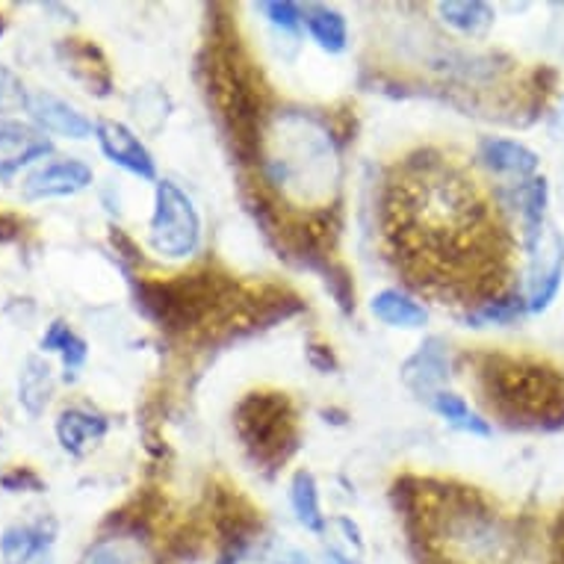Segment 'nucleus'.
<instances>
[{
  "label": "nucleus",
  "mask_w": 564,
  "mask_h": 564,
  "mask_svg": "<svg viewBox=\"0 0 564 564\" xmlns=\"http://www.w3.org/2000/svg\"><path fill=\"white\" fill-rule=\"evenodd\" d=\"M21 405L28 408L30 414H42V408L51 399V367L39 358H28V367L21 372Z\"/></svg>",
  "instance_id": "obj_27"
},
{
  "label": "nucleus",
  "mask_w": 564,
  "mask_h": 564,
  "mask_svg": "<svg viewBox=\"0 0 564 564\" xmlns=\"http://www.w3.org/2000/svg\"><path fill=\"white\" fill-rule=\"evenodd\" d=\"M290 502L296 511L299 523L311 532H323L325 520L323 509H319V494H316V481L307 470H299L290 485Z\"/></svg>",
  "instance_id": "obj_22"
},
{
  "label": "nucleus",
  "mask_w": 564,
  "mask_h": 564,
  "mask_svg": "<svg viewBox=\"0 0 564 564\" xmlns=\"http://www.w3.org/2000/svg\"><path fill=\"white\" fill-rule=\"evenodd\" d=\"M21 234V223L19 219H12V216L0 214V246L3 242H12Z\"/></svg>",
  "instance_id": "obj_33"
},
{
  "label": "nucleus",
  "mask_w": 564,
  "mask_h": 564,
  "mask_svg": "<svg viewBox=\"0 0 564 564\" xmlns=\"http://www.w3.org/2000/svg\"><path fill=\"white\" fill-rule=\"evenodd\" d=\"M520 311H523V299H497V302H485V305L476 311V314L470 316L473 323L479 325H500V323H509V319H514V316H520Z\"/></svg>",
  "instance_id": "obj_28"
},
{
  "label": "nucleus",
  "mask_w": 564,
  "mask_h": 564,
  "mask_svg": "<svg viewBox=\"0 0 564 564\" xmlns=\"http://www.w3.org/2000/svg\"><path fill=\"white\" fill-rule=\"evenodd\" d=\"M151 249L166 260L193 258L202 242V223L193 202L172 181H160L149 228Z\"/></svg>",
  "instance_id": "obj_8"
},
{
  "label": "nucleus",
  "mask_w": 564,
  "mask_h": 564,
  "mask_svg": "<svg viewBox=\"0 0 564 564\" xmlns=\"http://www.w3.org/2000/svg\"><path fill=\"white\" fill-rule=\"evenodd\" d=\"M210 80H214V98L223 110L228 128L240 151H258L260 149V89L254 84V75L249 65L237 54V47H216L214 68H210Z\"/></svg>",
  "instance_id": "obj_5"
},
{
  "label": "nucleus",
  "mask_w": 564,
  "mask_h": 564,
  "mask_svg": "<svg viewBox=\"0 0 564 564\" xmlns=\"http://www.w3.org/2000/svg\"><path fill=\"white\" fill-rule=\"evenodd\" d=\"M104 432H107V420L89 414V411H80V408H68L56 420V437H59L65 453L80 455L93 441L104 437Z\"/></svg>",
  "instance_id": "obj_18"
},
{
  "label": "nucleus",
  "mask_w": 564,
  "mask_h": 564,
  "mask_svg": "<svg viewBox=\"0 0 564 564\" xmlns=\"http://www.w3.org/2000/svg\"><path fill=\"white\" fill-rule=\"evenodd\" d=\"M518 204H520V219H523V231H527L529 249H535L544 228V204H546V181H527L518 189Z\"/></svg>",
  "instance_id": "obj_21"
},
{
  "label": "nucleus",
  "mask_w": 564,
  "mask_h": 564,
  "mask_svg": "<svg viewBox=\"0 0 564 564\" xmlns=\"http://www.w3.org/2000/svg\"><path fill=\"white\" fill-rule=\"evenodd\" d=\"M269 137L263 154L269 181L307 204H323L337 186V154L328 133L307 116H284Z\"/></svg>",
  "instance_id": "obj_2"
},
{
  "label": "nucleus",
  "mask_w": 564,
  "mask_h": 564,
  "mask_svg": "<svg viewBox=\"0 0 564 564\" xmlns=\"http://www.w3.org/2000/svg\"><path fill=\"white\" fill-rule=\"evenodd\" d=\"M28 107V93H24V86L15 80V77L7 72V68H0V110H10V107Z\"/></svg>",
  "instance_id": "obj_30"
},
{
  "label": "nucleus",
  "mask_w": 564,
  "mask_h": 564,
  "mask_svg": "<svg viewBox=\"0 0 564 564\" xmlns=\"http://www.w3.org/2000/svg\"><path fill=\"white\" fill-rule=\"evenodd\" d=\"M564 275V242L555 231H546V240L541 237L532 249V278H529L527 307L532 314H541L550 307L553 296L558 293Z\"/></svg>",
  "instance_id": "obj_9"
},
{
  "label": "nucleus",
  "mask_w": 564,
  "mask_h": 564,
  "mask_svg": "<svg viewBox=\"0 0 564 564\" xmlns=\"http://www.w3.org/2000/svg\"><path fill=\"white\" fill-rule=\"evenodd\" d=\"M95 137H98V145H101L104 154L116 166L128 169L130 175L145 177V181L154 177V160H151L149 149L121 121H98L95 124Z\"/></svg>",
  "instance_id": "obj_11"
},
{
  "label": "nucleus",
  "mask_w": 564,
  "mask_h": 564,
  "mask_svg": "<svg viewBox=\"0 0 564 564\" xmlns=\"http://www.w3.org/2000/svg\"><path fill=\"white\" fill-rule=\"evenodd\" d=\"M59 54L65 59V72H72L80 84L89 86V93L110 95V72L98 47L84 39H68L59 45Z\"/></svg>",
  "instance_id": "obj_16"
},
{
  "label": "nucleus",
  "mask_w": 564,
  "mask_h": 564,
  "mask_svg": "<svg viewBox=\"0 0 564 564\" xmlns=\"http://www.w3.org/2000/svg\"><path fill=\"white\" fill-rule=\"evenodd\" d=\"M325 564H358V562H351V558H346V555L337 553V550H328V553H325Z\"/></svg>",
  "instance_id": "obj_34"
},
{
  "label": "nucleus",
  "mask_w": 564,
  "mask_h": 564,
  "mask_svg": "<svg viewBox=\"0 0 564 564\" xmlns=\"http://www.w3.org/2000/svg\"><path fill=\"white\" fill-rule=\"evenodd\" d=\"M446 376H449V364H446L444 343L437 340V337L423 343L420 351H416L414 358L405 364V370H402V379H405L408 388L429 399L441 390Z\"/></svg>",
  "instance_id": "obj_15"
},
{
  "label": "nucleus",
  "mask_w": 564,
  "mask_h": 564,
  "mask_svg": "<svg viewBox=\"0 0 564 564\" xmlns=\"http://www.w3.org/2000/svg\"><path fill=\"white\" fill-rule=\"evenodd\" d=\"M432 408H435L437 414L444 416L446 423L455 429H462V432H470V435L488 437L490 435V423L481 414H476L467 402H464L458 393H449V390H437L435 397H432Z\"/></svg>",
  "instance_id": "obj_20"
},
{
  "label": "nucleus",
  "mask_w": 564,
  "mask_h": 564,
  "mask_svg": "<svg viewBox=\"0 0 564 564\" xmlns=\"http://www.w3.org/2000/svg\"><path fill=\"white\" fill-rule=\"evenodd\" d=\"M485 166L500 172V175H514V177H529L538 169V154L529 151L527 145L520 142H511V139H481L479 149Z\"/></svg>",
  "instance_id": "obj_17"
},
{
  "label": "nucleus",
  "mask_w": 564,
  "mask_h": 564,
  "mask_svg": "<svg viewBox=\"0 0 564 564\" xmlns=\"http://www.w3.org/2000/svg\"><path fill=\"white\" fill-rule=\"evenodd\" d=\"M54 532V523H45V520L3 529L0 558H3V564H51Z\"/></svg>",
  "instance_id": "obj_12"
},
{
  "label": "nucleus",
  "mask_w": 564,
  "mask_h": 564,
  "mask_svg": "<svg viewBox=\"0 0 564 564\" xmlns=\"http://www.w3.org/2000/svg\"><path fill=\"white\" fill-rule=\"evenodd\" d=\"M263 12L275 28L288 30V33H296L299 24H302V12H299L296 3H263Z\"/></svg>",
  "instance_id": "obj_29"
},
{
  "label": "nucleus",
  "mask_w": 564,
  "mask_h": 564,
  "mask_svg": "<svg viewBox=\"0 0 564 564\" xmlns=\"http://www.w3.org/2000/svg\"><path fill=\"white\" fill-rule=\"evenodd\" d=\"M370 307L381 323L393 325V328H420L429 319L426 307L405 293H399V290H381L379 296L372 299Z\"/></svg>",
  "instance_id": "obj_19"
},
{
  "label": "nucleus",
  "mask_w": 564,
  "mask_h": 564,
  "mask_svg": "<svg viewBox=\"0 0 564 564\" xmlns=\"http://www.w3.org/2000/svg\"><path fill=\"white\" fill-rule=\"evenodd\" d=\"M429 544L441 564H502L509 555V535L473 494H444V502L426 514Z\"/></svg>",
  "instance_id": "obj_4"
},
{
  "label": "nucleus",
  "mask_w": 564,
  "mask_h": 564,
  "mask_svg": "<svg viewBox=\"0 0 564 564\" xmlns=\"http://www.w3.org/2000/svg\"><path fill=\"white\" fill-rule=\"evenodd\" d=\"M479 379L490 408L509 423L544 426L546 420H564V379L544 364L490 355L481 364Z\"/></svg>",
  "instance_id": "obj_3"
},
{
  "label": "nucleus",
  "mask_w": 564,
  "mask_h": 564,
  "mask_svg": "<svg viewBox=\"0 0 564 564\" xmlns=\"http://www.w3.org/2000/svg\"><path fill=\"white\" fill-rule=\"evenodd\" d=\"M93 184V169L80 160H56L47 166L30 172L24 181V198H56V195H75Z\"/></svg>",
  "instance_id": "obj_10"
},
{
  "label": "nucleus",
  "mask_w": 564,
  "mask_h": 564,
  "mask_svg": "<svg viewBox=\"0 0 564 564\" xmlns=\"http://www.w3.org/2000/svg\"><path fill=\"white\" fill-rule=\"evenodd\" d=\"M0 33H3V19H0Z\"/></svg>",
  "instance_id": "obj_35"
},
{
  "label": "nucleus",
  "mask_w": 564,
  "mask_h": 564,
  "mask_svg": "<svg viewBox=\"0 0 564 564\" xmlns=\"http://www.w3.org/2000/svg\"><path fill=\"white\" fill-rule=\"evenodd\" d=\"M0 485H3V488H10V490H19V488L39 490V488H42V481H39L30 470L10 473V476H3V479H0Z\"/></svg>",
  "instance_id": "obj_31"
},
{
  "label": "nucleus",
  "mask_w": 564,
  "mask_h": 564,
  "mask_svg": "<svg viewBox=\"0 0 564 564\" xmlns=\"http://www.w3.org/2000/svg\"><path fill=\"white\" fill-rule=\"evenodd\" d=\"M272 564H314L311 562V555L296 550V546H281L272 558Z\"/></svg>",
  "instance_id": "obj_32"
},
{
  "label": "nucleus",
  "mask_w": 564,
  "mask_h": 564,
  "mask_svg": "<svg viewBox=\"0 0 564 564\" xmlns=\"http://www.w3.org/2000/svg\"><path fill=\"white\" fill-rule=\"evenodd\" d=\"M305 21L319 47L332 51V54H340L346 47V21H343L340 12L328 10V7H311L305 12Z\"/></svg>",
  "instance_id": "obj_24"
},
{
  "label": "nucleus",
  "mask_w": 564,
  "mask_h": 564,
  "mask_svg": "<svg viewBox=\"0 0 564 564\" xmlns=\"http://www.w3.org/2000/svg\"><path fill=\"white\" fill-rule=\"evenodd\" d=\"M384 219L390 246L416 288L497 290L506 258L500 228L464 169L432 154L411 158L390 181Z\"/></svg>",
  "instance_id": "obj_1"
},
{
  "label": "nucleus",
  "mask_w": 564,
  "mask_h": 564,
  "mask_svg": "<svg viewBox=\"0 0 564 564\" xmlns=\"http://www.w3.org/2000/svg\"><path fill=\"white\" fill-rule=\"evenodd\" d=\"M437 10H441L446 24H453L455 30L470 33V36H479L494 24V10L479 0H449V3H441Z\"/></svg>",
  "instance_id": "obj_23"
},
{
  "label": "nucleus",
  "mask_w": 564,
  "mask_h": 564,
  "mask_svg": "<svg viewBox=\"0 0 564 564\" xmlns=\"http://www.w3.org/2000/svg\"><path fill=\"white\" fill-rule=\"evenodd\" d=\"M28 112L39 128H45L47 133H56V137L86 139L93 133V124L86 116H80L72 104H65L63 98L51 93H28Z\"/></svg>",
  "instance_id": "obj_14"
},
{
  "label": "nucleus",
  "mask_w": 564,
  "mask_h": 564,
  "mask_svg": "<svg viewBox=\"0 0 564 564\" xmlns=\"http://www.w3.org/2000/svg\"><path fill=\"white\" fill-rule=\"evenodd\" d=\"M51 154V139L21 121L0 119V177L7 181L33 160Z\"/></svg>",
  "instance_id": "obj_13"
},
{
  "label": "nucleus",
  "mask_w": 564,
  "mask_h": 564,
  "mask_svg": "<svg viewBox=\"0 0 564 564\" xmlns=\"http://www.w3.org/2000/svg\"><path fill=\"white\" fill-rule=\"evenodd\" d=\"M80 564H149V555L133 538H104L86 550Z\"/></svg>",
  "instance_id": "obj_25"
},
{
  "label": "nucleus",
  "mask_w": 564,
  "mask_h": 564,
  "mask_svg": "<svg viewBox=\"0 0 564 564\" xmlns=\"http://www.w3.org/2000/svg\"><path fill=\"white\" fill-rule=\"evenodd\" d=\"M139 299L160 325L186 332L210 319L225 305V284L214 275H184L163 284H142Z\"/></svg>",
  "instance_id": "obj_6"
},
{
  "label": "nucleus",
  "mask_w": 564,
  "mask_h": 564,
  "mask_svg": "<svg viewBox=\"0 0 564 564\" xmlns=\"http://www.w3.org/2000/svg\"><path fill=\"white\" fill-rule=\"evenodd\" d=\"M42 349L56 351V355L63 358L65 370L68 372L80 370L86 361V343L80 340V337H77V334L72 332L63 319L51 323V328H47L45 337H42Z\"/></svg>",
  "instance_id": "obj_26"
},
{
  "label": "nucleus",
  "mask_w": 564,
  "mask_h": 564,
  "mask_svg": "<svg viewBox=\"0 0 564 564\" xmlns=\"http://www.w3.org/2000/svg\"><path fill=\"white\" fill-rule=\"evenodd\" d=\"M237 432L260 464H281L296 446V416L284 393H249L237 408Z\"/></svg>",
  "instance_id": "obj_7"
}]
</instances>
